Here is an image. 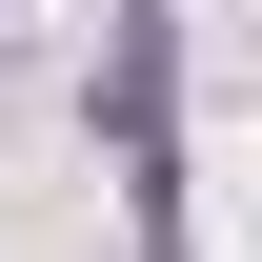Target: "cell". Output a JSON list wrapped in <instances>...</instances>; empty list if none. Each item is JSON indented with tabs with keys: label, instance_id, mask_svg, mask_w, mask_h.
I'll return each mask as SVG.
<instances>
[{
	"label": "cell",
	"instance_id": "obj_1",
	"mask_svg": "<svg viewBox=\"0 0 262 262\" xmlns=\"http://www.w3.org/2000/svg\"><path fill=\"white\" fill-rule=\"evenodd\" d=\"M101 141H121V222H141V262H182V20H162V0L101 20Z\"/></svg>",
	"mask_w": 262,
	"mask_h": 262
}]
</instances>
